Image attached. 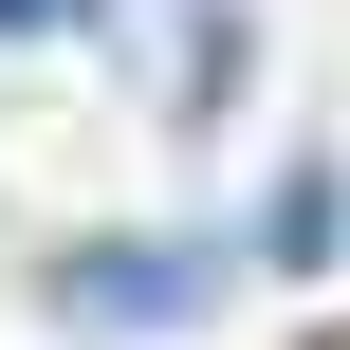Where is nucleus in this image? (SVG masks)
Returning a JSON list of instances; mask_svg holds the SVG:
<instances>
[{
	"mask_svg": "<svg viewBox=\"0 0 350 350\" xmlns=\"http://www.w3.org/2000/svg\"><path fill=\"white\" fill-rule=\"evenodd\" d=\"M221 240H74L55 258V332H92V350H166V332H203L221 314Z\"/></svg>",
	"mask_w": 350,
	"mask_h": 350,
	"instance_id": "1",
	"label": "nucleus"
},
{
	"mask_svg": "<svg viewBox=\"0 0 350 350\" xmlns=\"http://www.w3.org/2000/svg\"><path fill=\"white\" fill-rule=\"evenodd\" d=\"M240 92H258V18H240V0H185V55H166V111L203 129V111H240Z\"/></svg>",
	"mask_w": 350,
	"mask_h": 350,
	"instance_id": "2",
	"label": "nucleus"
},
{
	"mask_svg": "<svg viewBox=\"0 0 350 350\" xmlns=\"http://www.w3.org/2000/svg\"><path fill=\"white\" fill-rule=\"evenodd\" d=\"M74 18H92V0H0V55H18V37H74Z\"/></svg>",
	"mask_w": 350,
	"mask_h": 350,
	"instance_id": "4",
	"label": "nucleus"
},
{
	"mask_svg": "<svg viewBox=\"0 0 350 350\" xmlns=\"http://www.w3.org/2000/svg\"><path fill=\"white\" fill-rule=\"evenodd\" d=\"M332 240H350V166H277V203H258V258H277V277H314Z\"/></svg>",
	"mask_w": 350,
	"mask_h": 350,
	"instance_id": "3",
	"label": "nucleus"
}]
</instances>
